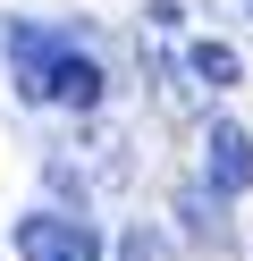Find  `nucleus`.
I'll return each mask as SVG.
<instances>
[{
	"label": "nucleus",
	"instance_id": "6",
	"mask_svg": "<svg viewBox=\"0 0 253 261\" xmlns=\"http://www.w3.org/2000/svg\"><path fill=\"white\" fill-rule=\"evenodd\" d=\"M118 261H177V244H169L160 227H144V219H135L127 236H118Z\"/></svg>",
	"mask_w": 253,
	"mask_h": 261
},
{
	"label": "nucleus",
	"instance_id": "4",
	"mask_svg": "<svg viewBox=\"0 0 253 261\" xmlns=\"http://www.w3.org/2000/svg\"><path fill=\"white\" fill-rule=\"evenodd\" d=\"M59 51H67V42H59V34H42V25H17V34H9V59H17V93H26V101H42V68H51Z\"/></svg>",
	"mask_w": 253,
	"mask_h": 261
},
{
	"label": "nucleus",
	"instance_id": "2",
	"mask_svg": "<svg viewBox=\"0 0 253 261\" xmlns=\"http://www.w3.org/2000/svg\"><path fill=\"white\" fill-rule=\"evenodd\" d=\"M202 186H211V194H245L253 186V135L236 118H219L211 143H202Z\"/></svg>",
	"mask_w": 253,
	"mask_h": 261
},
{
	"label": "nucleus",
	"instance_id": "5",
	"mask_svg": "<svg viewBox=\"0 0 253 261\" xmlns=\"http://www.w3.org/2000/svg\"><path fill=\"white\" fill-rule=\"evenodd\" d=\"M186 68H194V76H202L211 93L245 85V68H236V51H228V42H194V51H186Z\"/></svg>",
	"mask_w": 253,
	"mask_h": 261
},
{
	"label": "nucleus",
	"instance_id": "1",
	"mask_svg": "<svg viewBox=\"0 0 253 261\" xmlns=\"http://www.w3.org/2000/svg\"><path fill=\"white\" fill-rule=\"evenodd\" d=\"M17 261H101V236L76 211H26L17 219Z\"/></svg>",
	"mask_w": 253,
	"mask_h": 261
},
{
	"label": "nucleus",
	"instance_id": "3",
	"mask_svg": "<svg viewBox=\"0 0 253 261\" xmlns=\"http://www.w3.org/2000/svg\"><path fill=\"white\" fill-rule=\"evenodd\" d=\"M42 101H67V110H101V68L84 51H59L42 68Z\"/></svg>",
	"mask_w": 253,
	"mask_h": 261
}]
</instances>
